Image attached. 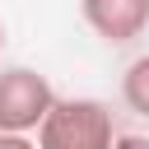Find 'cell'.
Wrapping results in <instances>:
<instances>
[{
  "label": "cell",
  "mask_w": 149,
  "mask_h": 149,
  "mask_svg": "<svg viewBox=\"0 0 149 149\" xmlns=\"http://www.w3.org/2000/svg\"><path fill=\"white\" fill-rule=\"evenodd\" d=\"M0 47H5V23H0Z\"/></svg>",
  "instance_id": "52a82bcc"
},
{
  "label": "cell",
  "mask_w": 149,
  "mask_h": 149,
  "mask_svg": "<svg viewBox=\"0 0 149 149\" xmlns=\"http://www.w3.org/2000/svg\"><path fill=\"white\" fill-rule=\"evenodd\" d=\"M121 93H126V107L149 116V56L130 61L126 65V79H121Z\"/></svg>",
  "instance_id": "277c9868"
},
{
  "label": "cell",
  "mask_w": 149,
  "mask_h": 149,
  "mask_svg": "<svg viewBox=\"0 0 149 149\" xmlns=\"http://www.w3.org/2000/svg\"><path fill=\"white\" fill-rule=\"evenodd\" d=\"M112 112L93 98H56L37 126V149H112Z\"/></svg>",
  "instance_id": "6da1fadb"
},
{
  "label": "cell",
  "mask_w": 149,
  "mask_h": 149,
  "mask_svg": "<svg viewBox=\"0 0 149 149\" xmlns=\"http://www.w3.org/2000/svg\"><path fill=\"white\" fill-rule=\"evenodd\" d=\"M0 149H37V144L23 140V135H0Z\"/></svg>",
  "instance_id": "5b68a950"
},
{
  "label": "cell",
  "mask_w": 149,
  "mask_h": 149,
  "mask_svg": "<svg viewBox=\"0 0 149 149\" xmlns=\"http://www.w3.org/2000/svg\"><path fill=\"white\" fill-rule=\"evenodd\" d=\"M112 149H149V140H140V135H121Z\"/></svg>",
  "instance_id": "8992f818"
},
{
  "label": "cell",
  "mask_w": 149,
  "mask_h": 149,
  "mask_svg": "<svg viewBox=\"0 0 149 149\" xmlns=\"http://www.w3.org/2000/svg\"><path fill=\"white\" fill-rule=\"evenodd\" d=\"M84 19L102 42L121 47L149 28V0H84Z\"/></svg>",
  "instance_id": "3957f363"
},
{
  "label": "cell",
  "mask_w": 149,
  "mask_h": 149,
  "mask_svg": "<svg viewBox=\"0 0 149 149\" xmlns=\"http://www.w3.org/2000/svg\"><path fill=\"white\" fill-rule=\"evenodd\" d=\"M51 107H56V93H51L47 74L23 70V65L0 74V135H28V130H37Z\"/></svg>",
  "instance_id": "7a4b0ae2"
}]
</instances>
